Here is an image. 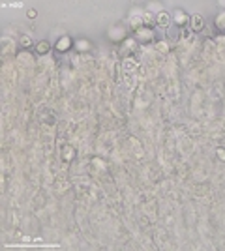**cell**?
Segmentation results:
<instances>
[{
  "label": "cell",
  "instance_id": "ba28073f",
  "mask_svg": "<svg viewBox=\"0 0 225 251\" xmlns=\"http://www.w3.org/2000/svg\"><path fill=\"white\" fill-rule=\"evenodd\" d=\"M26 15H28V19H36L38 11H36V9H28V13H26Z\"/></svg>",
  "mask_w": 225,
  "mask_h": 251
},
{
  "label": "cell",
  "instance_id": "6da1fadb",
  "mask_svg": "<svg viewBox=\"0 0 225 251\" xmlns=\"http://www.w3.org/2000/svg\"><path fill=\"white\" fill-rule=\"evenodd\" d=\"M190 24H192V28H193L195 32L203 30V26H205V19H203V15H199V13L192 15V17H190Z\"/></svg>",
  "mask_w": 225,
  "mask_h": 251
},
{
  "label": "cell",
  "instance_id": "7a4b0ae2",
  "mask_svg": "<svg viewBox=\"0 0 225 251\" xmlns=\"http://www.w3.org/2000/svg\"><path fill=\"white\" fill-rule=\"evenodd\" d=\"M156 23H158L160 26H169V23H171V17H169V13H165V11H161V13L158 15V19H156Z\"/></svg>",
  "mask_w": 225,
  "mask_h": 251
},
{
  "label": "cell",
  "instance_id": "52a82bcc",
  "mask_svg": "<svg viewBox=\"0 0 225 251\" xmlns=\"http://www.w3.org/2000/svg\"><path fill=\"white\" fill-rule=\"evenodd\" d=\"M30 43H32V39H30L28 36H23V38H21V45H23V47H28Z\"/></svg>",
  "mask_w": 225,
  "mask_h": 251
},
{
  "label": "cell",
  "instance_id": "277c9868",
  "mask_svg": "<svg viewBox=\"0 0 225 251\" xmlns=\"http://www.w3.org/2000/svg\"><path fill=\"white\" fill-rule=\"evenodd\" d=\"M47 51H49V43H45V41H39V43H38V53H39V54H45Z\"/></svg>",
  "mask_w": 225,
  "mask_h": 251
},
{
  "label": "cell",
  "instance_id": "9c48e42d",
  "mask_svg": "<svg viewBox=\"0 0 225 251\" xmlns=\"http://www.w3.org/2000/svg\"><path fill=\"white\" fill-rule=\"evenodd\" d=\"M218 156H220V159H225V152H223V150H222V148L218 150Z\"/></svg>",
  "mask_w": 225,
  "mask_h": 251
},
{
  "label": "cell",
  "instance_id": "3957f363",
  "mask_svg": "<svg viewBox=\"0 0 225 251\" xmlns=\"http://www.w3.org/2000/svg\"><path fill=\"white\" fill-rule=\"evenodd\" d=\"M175 19H176L175 23L182 26V24H186V23H188V19H190V17H188V15H186L184 11H176V15H175Z\"/></svg>",
  "mask_w": 225,
  "mask_h": 251
},
{
  "label": "cell",
  "instance_id": "8992f818",
  "mask_svg": "<svg viewBox=\"0 0 225 251\" xmlns=\"http://www.w3.org/2000/svg\"><path fill=\"white\" fill-rule=\"evenodd\" d=\"M68 45H69V38H64V41H62V43H60V41L56 43V47H58V51H60V49H66Z\"/></svg>",
  "mask_w": 225,
  "mask_h": 251
},
{
  "label": "cell",
  "instance_id": "5b68a950",
  "mask_svg": "<svg viewBox=\"0 0 225 251\" xmlns=\"http://www.w3.org/2000/svg\"><path fill=\"white\" fill-rule=\"evenodd\" d=\"M216 26H218V28H225V13H222V15L218 17V21H216Z\"/></svg>",
  "mask_w": 225,
  "mask_h": 251
}]
</instances>
